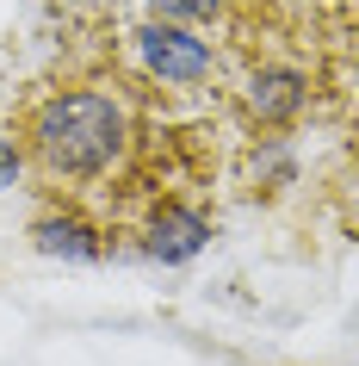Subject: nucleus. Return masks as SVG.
I'll use <instances>...</instances> for the list:
<instances>
[{"label": "nucleus", "mask_w": 359, "mask_h": 366, "mask_svg": "<svg viewBox=\"0 0 359 366\" xmlns=\"http://www.w3.org/2000/svg\"><path fill=\"white\" fill-rule=\"evenodd\" d=\"M19 180V149H13V137H0V193Z\"/></svg>", "instance_id": "nucleus-7"}, {"label": "nucleus", "mask_w": 359, "mask_h": 366, "mask_svg": "<svg viewBox=\"0 0 359 366\" xmlns=\"http://www.w3.org/2000/svg\"><path fill=\"white\" fill-rule=\"evenodd\" d=\"M161 13H173V19H205V13H223V0H155Z\"/></svg>", "instance_id": "nucleus-6"}, {"label": "nucleus", "mask_w": 359, "mask_h": 366, "mask_svg": "<svg viewBox=\"0 0 359 366\" xmlns=\"http://www.w3.org/2000/svg\"><path fill=\"white\" fill-rule=\"evenodd\" d=\"M31 149L62 180H93L124 149V106L106 94H56L31 112Z\"/></svg>", "instance_id": "nucleus-1"}, {"label": "nucleus", "mask_w": 359, "mask_h": 366, "mask_svg": "<svg viewBox=\"0 0 359 366\" xmlns=\"http://www.w3.org/2000/svg\"><path fill=\"white\" fill-rule=\"evenodd\" d=\"M31 249L56 254V261H93L99 254V230L81 217H38L31 224Z\"/></svg>", "instance_id": "nucleus-5"}, {"label": "nucleus", "mask_w": 359, "mask_h": 366, "mask_svg": "<svg viewBox=\"0 0 359 366\" xmlns=\"http://www.w3.org/2000/svg\"><path fill=\"white\" fill-rule=\"evenodd\" d=\"M136 50H143V62H149L161 81H173V87H192V81H211V50H205V38H192L186 25H143L136 31Z\"/></svg>", "instance_id": "nucleus-2"}, {"label": "nucleus", "mask_w": 359, "mask_h": 366, "mask_svg": "<svg viewBox=\"0 0 359 366\" xmlns=\"http://www.w3.org/2000/svg\"><path fill=\"white\" fill-rule=\"evenodd\" d=\"M303 75H291V69H261V75L248 81V106H254V118L261 124H285V118H298L303 106Z\"/></svg>", "instance_id": "nucleus-4"}, {"label": "nucleus", "mask_w": 359, "mask_h": 366, "mask_svg": "<svg viewBox=\"0 0 359 366\" xmlns=\"http://www.w3.org/2000/svg\"><path fill=\"white\" fill-rule=\"evenodd\" d=\"M211 242V224L192 205H161V212L149 217V236H143V249L155 254V261H192V254Z\"/></svg>", "instance_id": "nucleus-3"}]
</instances>
